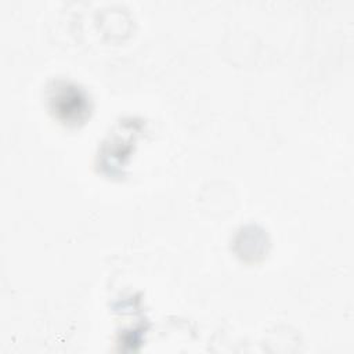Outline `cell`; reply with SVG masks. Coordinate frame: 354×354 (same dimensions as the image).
Here are the masks:
<instances>
[{"label": "cell", "instance_id": "cell-1", "mask_svg": "<svg viewBox=\"0 0 354 354\" xmlns=\"http://www.w3.org/2000/svg\"><path fill=\"white\" fill-rule=\"evenodd\" d=\"M47 104L54 118L68 126L84 123L91 112L87 93L77 84L65 80H57L48 87Z\"/></svg>", "mask_w": 354, "mask_h": 354}]
</instances>
